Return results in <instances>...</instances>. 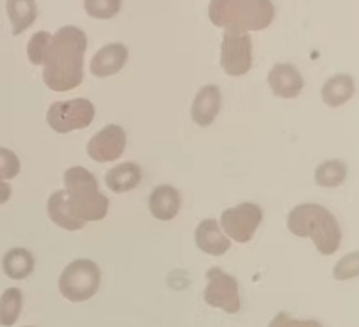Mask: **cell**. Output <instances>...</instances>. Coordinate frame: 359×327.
Instances as JSON below:
<instances>
[{
	"mask_svg": "<svg viewBox=\"0 0 359 327\" xmlns=\"http://www.w3.org/2000/svg\"><path fill=\"white\" fill-rule=\"evenodd\" d=\"M264 220V212L255 203H241L236 207L226 208L221 215V227L229 238L238 243H247Z\"/></svg>",
	"mask_w": 359,
	"mask_h": 327,
	"instance_id": "cell-9",
	"label": "cell"
},
{
	"mask_svg": "<svg viewBox=\"0 0 359 327\" xmlns=\"http://www.w3.org/2000/svg\"><path fill=\"white\" fill-rule=\"evenodd\" d=\"M23 307V293L19 288H8L0 297V326L11 327L19 320Z\"/></svg>",
	"mask_w": 359,
	"mask_h": 327,
	"instance_id": "cell-21",
	"label": "cell"
},
{
	"mask_svg": "<svg viewBox=\"0 0 359 327\" xmlns=\"http://www.w3.org/2000/svg\"><path fill=\"white\" fill-rule=\"evenodd\" d=\"M125 147H127V133L122 126L109 124L90 139L87 154L97 163H109L121 159Z\"/></svg>",
	"mask_w": 359,
	"mask_h": 327,
	"instance_id": "cell-10",
	"label": "cell"
},
{
	"mask_svg": "<svg viewBox=\"0 0 359 327\" xmlns=\"http://www.w3.org/2000/svg\"><path fill=\"white\" fill-rule=\"evenodd\" d=\"M6 11L13 25V35H20L37 20V4L34 0H8Z\"/></svg>",
	"mask_w": 359,
	"mask_h": 327,
	"instance_id": "cell-20",
	"label": "cell"
},
{
	"mask_svg": "<svg viewBox=\"0 0 359 327\" xmlns=\"http://www.w3.org/2000/svg\"><path fill=\"white\" fill-rule=\"evenodd\" d=\"M2 267L5 274L13 280H25L29 277L35 268V259L32 253L26 248L17 247L5 253Z\"/></svg>",
	"mask_w": 359,
	"mask_h": 327,
	"instance_id": "cell-19",
	"label": "cell"
},
{
	"mask_svg": "<svg viewBox=\"0 0 359 327\" xmlns=\"http://www.w3.org/2000/svg\"><path fill=\"white\" fill-rule=\"evenodd\" d=\"M253 65V43L248 32L224 31L221 44V66L230 76H242Z\"/></svg>",
	"mask_w": 359,
	"mask_h": 327,
	"instance_id": "cell-7",
	"label": "cell"
},
{
	"mask_svg": "<svg viewBox=\"0 0 359 327\" xmlns=\"http://www.w3.org/2000/svg\"><path fill=\"white\" fill-rule=\"evenodd\" d=\"M101 286V269L90 259H76L62 269L58 279L61 295L72 303H83L92 298Z\"/></svg>",
	"mask_w": 359,
	"mask_h": 327,
	"instance_id": "cell-5",
	"label": "cell"
},
{
	"mask_svg": "<svg viewBox=\"0 0 359 327\" xmlns=\"http://www.w3.org/2000/svg\"><path fill=\"white\" fill-rule=\"evenodd\" d=\"M286 225L297 238H311L316 248L325 256L335 254L343 239L335 215L320 204L304 203L295 206L288 215Z\"/></svg>",
	"mask_w": 359,
	"mask_h": 327,
	"instance_id": "cell-2",
	"label": "cell"
},
{
	"mask_svg": "<svg viewBox=\"0 0 359 327\" xmlns=\"http://www.w3.org/2000/svg\"><path fill=\"white\" fill-rule=\"evenodd\" d=\"M355 79L347 74H337L329 78L321 88L323 102L329 107H341L355 95Z\"/></svg>",
	"mask_w": 359,
	"mask_h": 327,
	"instance_id": "cell-18",
	"label": "cell"
},
{
	"mask_svg": "<svg viewBox=\"0 0 359 327\" xmlns=\"http://www.w3.org/2000/svg\"><path fill=\"white\" fill-rule=\"evenodd\" d=\"M221 92L217 86H204L196 93L191 108L192 121L200 126H209L221 110Z\"/></svg>",
	"mask_w": 359,
	"mask_h": 327,
	"instance_id": "cell-15",
	"label": "cell"
},
{
	"mask_svg": "<svg viewBox=\"0 0 359 327\" xmlns=\"http://www.w3.org/2000/svg\"><path fill=\"white\" fill-rule=\"evenodd\" d=\"M142 181V169L134 161H125L111 168L105 175V185L114 194H125L136 189Z\"/></svg>",
	"mask_w": 359,
	"mask_h": 327,
	"instance_id": "cell-17",
	"label": "cell"
},
{
	"mask_svg": "<svg viewBox=\"0 0 359 327\" xmlns=\"http://www.w3.org/2000/svg\"><path fill=\"white\" fill-rule=\"evenodd\" d=\"M20 174V159L8 148L0 147V181L14 180Z\"/></svg>",
	"mask_w": 359,
	"mask_h": 327,
	"instance_id": "cell-26",
	"label": "cell"
},
{
	"mask_svg": "<svg viewBox=\"0 0 359 327\" xmlns=\"http://www.w3.org/2000/svg\"><path fill=\"white\" fill-rule=\"evenodd\" d=\"M26 327H31V326H26Z\"/></svg>",
	"mask_w": 359,
	"mask_h": 327,
	"instance_id": "cell-29",
	"label": "cell"
},
{
	"mask_svg": "<svg viewBox=\"0 0 359 327\" xmlns=\"http://www.w3.org/2000/svg\"><path fill=\"white\" fill-rule=\"evenodd\" d=\"M95 119V105L84 98L53 102L46 114V121L53 131L66 134L83 130Z\"/></svg>",
	"mask_w": 359,
	"mask_h": 327,
	"instance_id": "cell-6",
	"label": "cell"
},
{
	"mask_svg": "<svg viewBox=\"0 0 359 327\" xmlns=\"http://www.w3.org/2000/svg\"><path fill=\"white\" fill-rule=\"evenodd\" d=\"M128 60V49L122 43H110L97 51L92 62L90 72L97 78H107L121 72Z\"/></svg>",
	"mask_w": 359,
	"mask_h": 327,
	"instance_id": "cell-11",
	"label": "cell"
},
{
	"mask_svg": "<svg viewBox=\"0 0 359 327\" xmlns=\"http://www.w3.org/2000/svg\"><path fill=\"white\" fill-rule=\"evenodd\" d=\"M205 276L208 286L204 289V302L226 314H238L241 311L238 280L218 267L210 268Z\"/></svg>",
	"mask_w": 359,
	"mask_h": 327,
	"instance_id": "cell-8",
	"label": "cell"
},
{
	"mask_svg": "<svg viewBox=\"0 0 359 327\" xmlns=\"http://www.w3.org/2000/svg\"><path fill=\"white\" fill-rule=\"evenodd\" d=\"M65 186L69 206L83 222L101 221L109 212L110 201L97 185L96 177L83 166L69 168L65 172Z\"/></svg>",
	"mask_w": 359,
	"mask_h": 327,
	"instance_id": "cell-4",
	"label": "cell"
},
{
	"mask_svg": "<svg viewBox=\"0 0 359 327\" xmlns=\"http://www.w3.org/2000/svg\"><path fill=\"white\" fill-rule=\"evenodd\" d=\"M268 327H323V324L316 320H295L286 312H279Z\"/></svg>",
	"mask_w": 359,
	"mask_h": 327,
	"instance_id": "cell-27",
	"label": "cell"
},
{
	"mask_svg": "<svg viewBox=\"0 0 359 327\" xmlns=\"http://www.w3.org/2000/svg\"><path fill=\"white\" fill-rule=\"evenodd\" d=\"M359 276V250L346 254L334 267V277L339 281L355 279Z\"/></svg>",
	"mask_w": 359,
	"mask_h": 327,
	"instance_id": "cell-25",
	"label": "cell"
},
{
	"mask_svg": "<svg viewBox=\"0 0 359 327\" xmlns=\"http://www.w3.org/2000/svg\"><path fill=\"white\" fill-rule=\"evenodd\" d=\"M48 215L53 224L69 232L81 230L86 225L81 220H78L76 215L69 206V198L66 189L57 190L53 192L48 199Z\"/></svg>",
	"mask_w": 359,
	"mask_h": 327,
	"instance_id": "cell-16",
	"label": "cell"
},
{
	"mask_svg": "<svg viewBox=\"0 0 359 327\" xmlns=\"http://www.w3.org/2000/svg\"><path fill=\"white\" fill-rule=\"evenodd\" d=\"M149 212L158 221H172L182 208V195L170 185H160L149 195Z\"/></svg>",
	"mask_w": 359,
	"mask_h": 327,
	"instance_id": "cell-14",
	"label": "cell"
},
{
	"mask_svg": "<svg viewBox=\"0 0 359 327\" xmlns=\"http://www.w3.org/2000/svg\"><path fill=\"white\" fill-rule=\"evenodd\" d=\"M87 35L76 26H62L52 35L50 49L43 67L44 84L53 92H69L84 78Z\"/></svg>",
	"mask_w": 359,
	"mask_h": 327,
	"instance_id": "cell-1",
	"label": "cell"
},
{
	"mask_svg": "<svg viewBox=\"0 0 359 327\" xmlns=\"http://www.w3.org/2000/svg\"><path fill=\"white\" fill-rule=\"evenodd\" d=\"M195 242L196 247L210 256H222L231 247L230 239L221 232L218 221L213 218L201 221L196 227Z\"/></svg>",
	"mask_w": 359,
	"mask_h": 327,
	"instance_id": "cell-13",
	"label": "cell"
},
{
	"mask_svg": "<svg viewBox=\"0 0 359 327\" xmlns=\"http://www.w3.org/2000/svg\"><path fill=\"white\" fill-rule=\"evenodd\" d=\"M52 35L49 32L40 31L34 34L28 43V58L34 66H43L48 58L50 49Z\"/></svg>",
	"mask_w": 359,
	"mask_h": 327,
	"instance_id": "cell-23",
	"label": "cell"
},
{
	"mask_svg": "<svg viewBox=\"0 0 359 327\" xmlns=\"http://www.w3.org/2000/svg\"><path fill=\"white\" fill-rule=\"evenodd\" d=\"M268 84L273 93L283 99L297 98L304 87L300 72L292 65H276L268 74Z\"/></svg>",
	"mask_w": 359,
	"mask_h": 327,
	"instance_id": "cell-12",
	"label": "cell"
},
{
	"mask_svg": "<svg viewBox=\"0 0 359 327\" xmlns=\"http://www.w3.org/2000/svg\"><path fill=\"white\" fill-rule=\"evenodd\" d=\"M347 177V166L341 160L323 161L316 169V183L321 187H337L344 183Z\"/></svg>",
	"mask_w": 359,
	"mask_h": 327,
	"instance_id": "cell-22",
	"label": "cell"
},
{
	"mask_svg": "<svg viewBox=\"0 0 359 327\" xmlns=\"http://www.w3.org/2000/svg\"><path fill=\"white\" fill-rule=\"evenodd\" d=\"M274 13L268 0H213L209 5V19L215 26L241 32L268 28Z\"/></svg>",
	"mask_w": 359,
	"mask_h": 327,
	"instance_id": "cell-3",
	"label": "cell"
},
{
	"mask_svg": "<svg viewBox=\"0 0 359 327\" xmlns=\"http://www.w3.org/2000/svg\"><path fill=\"white\" fill-rule=\"evenodd\" d=\"M13 187L6 181H0V204H5L11 198Z\"/></svg>",
	"mask_w": 359,
	"mask_h": 327,
	"instance_id": "cell-28",
	"label": "cell"
},
{
	"mask_svg": "<svg viewBox=\"0 0 359 327\" xmlns=\"http://www.w3.org/2000/svg\"><path fill=\"white\" fill-rule=\"evenodd\" d=\"M121 0H86L84 8L93 19H113L121 11Z\"/></svg>",
	"mask_w": 359,
	"mask_h": 327,
	"instance_id": "cell-24",
	"label": "cell"
}]
</instances>
